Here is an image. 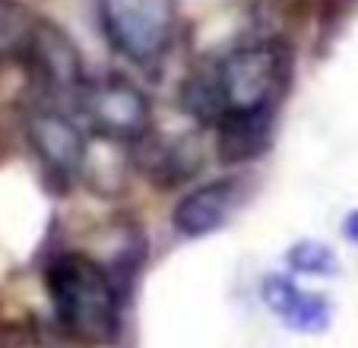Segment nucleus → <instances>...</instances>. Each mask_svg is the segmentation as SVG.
Here are the masks:
<instances>
[{"instance_id": "4", "label": "nucleus", "mask_w": 358, "mask_h": 348, "mask_svg": "<svg viewBox=\"0 0 358 348\" xmlns=\"http://www.w3.org/2000/svg\"><path fill=\"white\" fill-rule=\"evenodd\" d=\"M76 108L89 127L111 143H136L149 130V101L136 82L121 73L86 80L76 92Z\"/></svg>"}, {"instance_id": "5", "label": "nucleus", "mask_w": 358, "mask_h": 348, "mask_svg": "<svg viewBox=\"0 0 358 348\" xmlns=\"http://www.w3.org/2000/svg\"><path fill=\"white\" fill-rule=\"evenodd\" d=\"M22 54H26L35 80L55 95H73L76 99L83 82L89 80L83 73V57L76 51L73 38L64 29H57L55 22H45V20L35 22V32Z\"/></svg>"}, {"instance_id": "11", "label": "nucleus", "mask_w": 358, "mask_h": 348, "mask_svg": "<svg viewBox=\"0 0 358 348\" xmlns=\"http://www.w3.org/2000/svg\"><path fill=\"white\" fill-rule=\"evenodd\" d=\"M289 266L304 275H330L333 269H336V256H333V250L324 247V244L304 241L289 250Z\"/></svg>"}, {"instance_id": "3", "label": "nucleus", "mask_w": 358, "mask_h": 348, "mask_svg": "<svg viewBox=\"0 0 358 348\" xmlns=\"http://www.w3.org/2000/svg\"><path fill=\"white\" fill-rule=\"evenodd\" d=\"M216 80L222 92L225 117L273 111V101L285 80V51L276 41L241 45L216 67Z\"/></svg>"}, {"instance_id": "10", "label": "nucleus", "mask_w": 358, "mask_h": 348, "mask_svg": "<svg viewBox=\"0 0 358 348\" xmlns=\"http://www.w3.org/2000/svg\"><path fill=\"white\" fill-rule=\"evenodd\" d=\"M35 22L26 7L13 0H0V51H26L35 32Z\"/></svg>"}, {"instance_id": "9", "label": "nucleus", "mask_w": 358, "mask_h": 348, "mask_svg": "<svg viewBox=\"0 0 358 348\" xmlns=\"http://www.w3.org/2000/svg\"><path fill=\"white\" fill-rule=\"evenodd\" d=\"M273 111L257 114H231L219 124V159L238 165V161L257 159L270 146V127Z\"/></svg>"}, {"instance_id": "8", "label": "nucleus", "mask_w": 358, "mask_h": 348, "mask_svg": "<svg viewBox=\"0 0 358 348\" xmlns=\"http://www.w3.org/2000/svg\"><path fill=\"white\" fill-rule=\"evenodd\" d=\"M264 301L298 333H320L330 326V301L324 295L298 288L289 275H270L264 282Z\"/></svg>"}, {"instance_id": "1", "label": "nucleus", "mask_w": 358, "mask_h": 348, "mask_svg": "<svg viewBox=\"0 0 358 348\" xmlns=\"http://www.w3.org/2000/svg\"><path fill=\"white\" fill-rule=\"evenodd\" d=\"M45 285L61 326L83 345H108L121 329V298L115 282L83 254L57 256L45 273Z\"/></svg>"}, {"instance_id": "2", "label": "nucleus", "mask_w": 358, "mask_h": 348, "mask_svg": "<svg viewBox=\"0 0 358 348\" xmlns=\"http://www.w3.org/2000/svg\"><path fill=\"white\" fill-rule=\"evenodd\" d=\"M105 38L130 64H156L178 32L175 0H99Z\"/></svg>"}, {"instance_id": "12", "label": "nucleus", "mask_w": 358, "mask_h": 348, "mask_svg": "<svg viewBox=\"0 0 358 348\" xmlns=\"http://www.w3.org/2000/svg\"><path fill=\"white\" fill-rule=\"evenodd\" d=\"M345 238H349V241H355L358 244V209L355 212H349V219H345Z\"/></svg>"}, {"instance_id": "6", "label": "nucleus", "mask_w": 358, "mask_h": 348, "mask_svg": "<svg viewBox=\"0 0 358 348\" xmlns=\"http://www.w3.org/2000/svg\"><path fill=\"white\" fill-rule=\"evenodd\" d=\"M26 130L38 159L57 177H73V174H80L86 168L89 152H86V143H83V133L64 111L38 108V111L29 114Z\"/></svg>"}, {"instance_id": "7", "label": "nucleus", "mask_w": 358, "mask_h": 348, "mask_svg": "<svg viewBox=\"0 0 358 348\" xmlns=\"http://www.w3.org/2000/svg\"><path fill=\"white\" fill-rule=\"evenodd\" d=\"M238 200H241V184L235 177L213 181L184 196L175 206L171 219H175V228L184 238H203L225 225V219L235 212Z\"/></svg>"}]
</instances>
